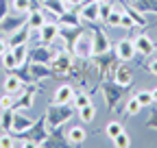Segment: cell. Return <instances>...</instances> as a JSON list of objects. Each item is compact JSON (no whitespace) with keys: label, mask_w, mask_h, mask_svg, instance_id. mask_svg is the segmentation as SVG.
<instances>
[{"label":"cell","mask_w":157,"mask_h":148,"mask_svg":"<svg viewBox=\"0 0 157 148\" xmlns=\"http://www.w3.org/2000/svg\"><path fill=\"white\" fill-rule=\"evenodd\" d=\"M135 44L131 42V39H120L118 42V46H116V57L118 59H122V61H131L133 57H135Z\"/></svg>","instance_id":"6da1fadb"},{"label":"cell","mask_w":157,"mask_h":148,"mask_svg":"<svg viewBox=\"0 0 157 148\" xmlns=\"http://www.w3.org/2000/svg\"><path fill=\"white\" fill-rule=\"evenodd\" d=\"M109 50V42H107V35L103 31H96L94 39H92V52L94 54H105Z\"/></svg>","instance_id":"7a4b0ae2"},{"label":"cell","mask_w":157,"mask_h":148,"mask_svg":"<svg viewBox=\"0 0 157 148\" xmlns=\"http://www.w3.org/2000/svg\"><path fill=\"white\" fill-rule=\"evenodd\" d=\"M133 44H135V50L137 52H142V54H153V50H155V44H153V39L148 35H137L135 39H133Z\"/></svg>","instance_id":"3957f363"},{"label":"cell","mask_w":157,"mask_h":148,"mask_svg":"<svg viewBox=\"0 0 157 148\" xmlns=\"http://www.w3.org/2000/svg\"><path fill=\"white\" fill-rule=\"evenodd\" d=\"M72 96H74V89H72L70 85H61V87H57V91H55V105L63 107V105H68V102L72 100Z\"/></svg>","instance_id":"277c9868"},{"label":"cell","mask_w":157,"mask_h":148,"mask_svg":"<svg viewBox=\"0 0 157 148\" xmlns=\"http://www.w3.org/2000/svg\"><path fill=\"white\" fill-rule=\"evenodd\" d=\"M81 20H85V22H98L101 20V13H98V2H90V5H83V9H81Z\"/></svg>","instance_id":"5b68a950"},{"label":"cell","mask_w":157,"mask_h":148,"mask_svg":"<svg viewBox=\"0 0 157 148\" xmlns=\"http://www.w3.org/2000/svg\"><path fill=\"white\" fill-rule=\"evenodd\" d=\"M57 35H59V26L57 24H52V22H44V26L39 28V39L42 42H52V39H57Z\"/></svg>","instance_id":"8992f818"},{"label":"cell","mask_w":157,"mask_h":148,"mask_svg":"<svg viewBox=\"0 0 157 148\" xmlns=\"http://www.w3.org/2000/svg\"><path fill=\"white\" fill-rule=\"evenodd\" d=\"M113 79H116V85L127 87V85H131V83H133V72H131L129 68H124V65H122V68H118V70H116V76H113Z\"/></svg>","instance_id":"52a82bcc"},{"label":"cell","mask_w":157,"mask_h":148,"mask_svg":"<svg viewBox=\"0 0 157 148\" xmlns=\"http://www.w3.org/2000/svg\"><path fill=\"white\" fill-rule=\"evenodd\" d=\"M44 22H46V17H44V13L39 11V9H31L29 11V26L33 28V31H37V28H42L44 26Z\"/></svg>","instance_id":"ba28073f"},{"label":"cell","mask_w":157,"mask_h":148,"mask_svg":"<svg viewBox=\"0 0 157 148\" xmlns=\"http://www.w3.org/2000/svg\"><path fill=\"white\" fill-rule=\"evenodd\" d=\"M11 128L15 133H24V131H31L33 128V120H29V118H22V116H13V124H11Z\"/></svg>","instance_id":"9c48e42d"},{"label":"cell","mask_w":157,"mask_h":148,"mask_svg":"<svg viewBox=\"0 0 157 148\" xmlns=\"http://www.w3.org/2000/svg\"><path fill=\"white\" fill-rule=\"evenodd\" d=\"M52 65H55V70H57V72L66 74V72L70 70V65H72V59H70V54H57V57L52 59Z\"/></svg>","instance_id":"30bf717a"},{"label":"cell","mask_w":157,"mask_h":148,"mask_svg":"<svg viewBox=\"0 0 157 148\" xmlns=\"http://www.w3.org/2000/svg\"><path fill=\"white\" fill-rule=\"evenodd\" d=\"M2 87H5V91L7 94H20V89H22V81H20L17 76H7L5 79V83H2Z\"/></svg>","instance_id":"8fae6325"},{"label":"cell","mask_w":157,"mask_h":148,"mask_svg":"<svg viewBox=\"0 0 157 148\" xmlns=\"http://www.w3.org/2000/svg\"><path fill=\"white\" fill-rule=\"evenodd\" d=\"M68 142L70 144H83L85 142V128L83 126H72L70 131H68Z\"/></svg>","instance_id":"7c38bea8"},{"label":"cell","mask_w":157,"mask_h":148,"mask_svg":"<svg viewBox=\"0 0 157 148\" xmlns=\"http://www.w3.org/2000/svg\"><path fill=\"white\" fill-rule=\"evenodd\" d=\"M29 31H31V26L26 24V26H22L11 39H9V48H15V46H20V44H24L26 42V37H29Z\"/></svg>","instance_id":"4fadbf2b"},{"label":"cell","mask_w":157,"mask_h":148,"mask_svg":"<svg viewBox=\"0 0 157 148\" xmlns=\"http://www.w3.org/2000/svg\"><path fill=\"white\" fill-rule=\"evenodd\" d=\"M94 116H96V109H94V105H83V107H78V118H81L83 122H92L94 120Z\"/></svg>","instance_id":"5bb4252c"},{"label":"cell","mask_w":157,"mask_h":148,"mask_svg":"<svg viewBox=\"0 0 157 148\" xmlns=\"http://www.w3.org/2000/svg\"><path fill=\"white\" fill-rule=\"evenodd\" d=\"M2 65H5L7 70H13V68H17L15 54H13V50H11V48H7V50L2 52Z\"/></svg>","instance_id":"9a60e30c"},{"label":"cell","mask_w":157,"mask_h":148,"mask_svg":"<svg viewBox=\"0 0 157 148\" xmlns=\"http://www.w3.org/2000/svg\"><path fill=\"white\" fill-rule=\"evenodd\" d=\"M135 98H137V102H140L142 107H151L153 105V94H151L148 89H140L135 94Z\"/></svg>","instance_id":"2e32d148"},{"label":"cell","mask_w":157,"mask_h":148,"mask_svg":"<svg viewBox=\"0 0 157 148\" xmlns=\"http://www.w3.org/2000/svg\"><path fill=\"white\" fill-rule=\"evenodd\" d=\"M50 57H52V52L48 50V48H39V50H35L33 52V59H35V63H48L50 61Z\"/></svg>","instance_id":"e0dca14e"},{"label":"cell","mask_w":157,"mask_h":148,"mask_svg":"<svg viewBox=\"0 0 157 148\" xmlns=\"http://www.w3.org/2000/svg\"><path fill=\"white\" fill-rule=\"evenodd\" d=\"M105 131H107V137H109V139H113V137L120 135V133L124 131V128H122V124H120V122H109Z\"/></svg>","instance_id":"ac0fdd59"},{"label":"cell","mask_w":157,"mask_h":148,"mask_svg":"<svg viewBox=\"0 0 157 148\" xmlns=\"http://www.w3.org/2000/svg\"><path fill=\"white\" fill-rule=\"evenodd\" d=\"M13 124V113H11V109H2V116H0V126L5 128V131H9Z\"/></svg>","instance_id":"d6986e66"},{"label":"cell","mask_w":157,"mask_h":148,"mask_svg":"<svg viewBox=\"0 0 157 148\" xmlns=\"http://www.w3.org/2000/svg\"><path fill=\"white\" fill-rule=\"evenodd\" d=\"M11 50H13V54H15L17 65H22V63L26 61V44H20V46H15V48H11Z\"/></svg>","instance_id":"ffe728a7"},{"label":"cell","mask_w":157,"mask_h":148,"mask_svg":"<svg viewBox=\"0 0 157 148\" xmlns=\"http://www.w3.org/2000/svg\"><path fill=\"white\" fill-rule=\"evenodd\" d=\"M111 11H113L111 2H107V0L98 2V13H101V20H103V22H107V17H109V13H111Z\"/></svg>","instance_id":"44dd1931"},{"label":"cell","mask_w":157,"mask_h":148,"mask_svg":"<svg viewBox=\"0 0 157 148\" xmlns=\"http://www.w3.org/2000/svg\"><path fill=\"white\" fill-rule=\"evenodd\" d=\"M31 0H13V11L15 13H29Z\"/></svg>","instance_id":"7402d4cb"},{"label":"cell","mask_w":157,"mask_h":148,"mask_svg":"<svg viewBox=\"0 0 157 148\" xmlns=\"http://www.w3.org/2000/svg\"><path fill=\"white\" fill-rule=\"evenodd\" d=\"M111 142H113V146H118V148H127V146H131V139H129V135H127L124 131L118 135V137H113Z\"/></svg>","instance_id":"603a6c76"},{"label":"cell","mask_w":157,"mask_h":148,"mask_svg":"<svg viewBox=\"0 0 157 148\" xmlns=\"http://www.w3.org/2000/svg\"><path fill=\"white\" fill-rule=\"evenodd\" d=\"M140 109H142V105L137 102V98H135V96L127 102V113H129V116H137V113H140Z\"/></svg>","instance_id":"cb8c5ba5"},{"label":"cell","mask_w":157,"mask_h":148,"mask_svg":"<svg viewBox=\"0 0 157 148\" xmlns=\"http://www.w3.org/2000/svg\"><path fill=\"white\" fill-rule=\"evenodd\" d=\"M120 17H122V13L111 11V13H109V17H107V24H109V26H120Z\"/></svg>","instance_id":"d4e9b609"},{"label":"cell","mask_w":157,"mask_h":148,"mask_svg":"<svg viewBox=\"0 0 157 148\" xmlns=\"http://www.w3.org/2000/svg\"><path fill=\"white\" fill-rule=\"evenodd\" d=\"M13 137L9 135V133H5V135H0V148H11L13 146Z\"/></svg>","instance_id":"484cf974"},{"label":"cell","mask_w":157,"mask_h":148,"mask_svg":"<svg viewBox=\"0 0 157 148\" xmlns=\"http://www.w3.org/2000/svg\"><path fill=\"white\" fill-rule=\"evenodd\" d=\"M87 102H90V98H87L85 94H74V105H76V109L83 107V105H87Z\"/></svg>","instance_id":"4316f807"},{"label":"cell","mask_w":157,"mask_h":148,"mask_svg":"<svg viewBox=\"0 0 157 148\" xmlns=\"http://www.w3.org/2000/svg\"><path fill=\"white\" fill-rule=\"evenodd\" d=\"M13 105V94H5L2 98H0V107H2V109H9Z\"/></svg>","instance_id":"83f0119b"},{"label":"cell","mask_w":157,"mask_h":148,"mask_svg":"<svg viewBox=\"0 0 157 148\" xmlns=\"http://www.w3.org/2000/svg\"><path fill=\"white\" fill-rule=\"evenodd\" d=\"M31 100H33V91H31L29 96H22V100H20V105H17V107H24V105L29 107V105H31Z\"/></svg>","instance_id":"f1b7e54d"},{"label":"cell","mask_w":157,"mask_h":148,"mask_svg":"<svg viewBox=\"0 0 157 148\" xmlns=\"http://www.w3.org/2000/svg\"><path fill=\"white\" fill-rule=\"evenodd\" d=\"M148 70H151V74H155V76H157V59H153V61L148 63Z\"/></svg>","instance_id":"f546056e"},{"label":"cell","mask_w":157,"mask_h":148,"mask_svg":"<svg viewBox=\"0 0 157 148\" xmlns=\"http://www.w3.org/2000/svg\"><path fill=\"white\" fill-rule=\"evenodd\" d=\"M7 50V44H5V39H2V37H0V57H2V52Z\"/></svg>","instance_id":"4dcf8cb0"},{"label":"cell","mask_w":157,"mask_h":148,"mask_svg":"<svg viewBox=\"0 0 157 148\" xmlns=\"http://www.w3.org/2000/svg\"><path fill=\"white\" fill-rule=\"evenodd\" d=\"M151 94H153V102H157V87H155V89H151Z\"/></svg>","instance_id":"1f68e13d"},{"label":"cell","mask_w":157,"mask_h":148,"mask_svg":"<svg viewBox=\"0 0 157 148\" xmlns=\"http://www.w3.org/2000/svg\"><path fill=\"white\" fill-rule=\"evenodd\" d=\"M68 5H81V0H66Z\"/></svg>","instance_id":"d6a6232c"}]
</instances>
